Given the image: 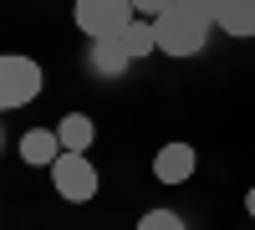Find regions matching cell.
Segmentation results:
<instances>
[{
    "label": "cell",
    "instance_id": "cell-3",
    "mask_svg": "<svg viewBox=\"0 0 255 230\" xmlns=\"http://www.w3.org/2000/svg\"><path fill=\"white\" fill-rule=\"evenodd\" d=\"M51 190L67 200V205H87V200L97 195V169H92V159L61 149V159L51 164Z\"/></svg>",
    "mask_w": 255,
    "mask_h": 230
},
{
    "label": "cell",
    "instance_id": "cell-13",
    "mask_svg": "<svg viewBox=\"0 0 255 230\" xmlns=\"http://www.w3.org/2000/svg\"><path fill=\"white\" fill-rule=\"evenodd\" d=\"M245 215L255 220V184H250V190H245Z\"/></svg>",
    "mask_w": 255,
    "mask_h": 230
},
{
    "label": "cell",
    "instance_id": "cell-11",
    "mask_svg": "<svg viewBox=\"0 0 255 230\" xmlns=\"http://www.w3.org/2000/svg\"><path fill=\"white\" fill-rule=\"evenodd\" d=\"M138 230H184V220H179L174 210H148V215L138 220Z\"/></svg>",
    "mask_w": 255,
    "mask_h": 230
},
{
    "label": "cell",
    "instance_id": "cell-8",
    "mask_svg": "<svg viewBox=\"0 0 255 230\" xmlns=\"http://www.w3.org/2000/svg\"><path fill=\"white\" fill-rule=\"evenodd\" d=\"M118 46L128 51V56H148V51H158V36H153V20H148V15H133V20H128V26L118 31Z\"/></svg>",
    "mask_w": 255,
    "mask_h": 230
},
{
    "label": "cell",
    "instance_id": "cell-7",
    "mask_svg": "<svg viewBox=\"0 0 255 230\" xmlns=\"http://www.w3.org/2000/svg\"><path fill=\"white\" fill-rule=\"evenodd\" d=\"M20 159L36 164V169H51V164L61 159V138H56V128H31L26 138H20Z\"/></svg>",
    "mask_w": 255,
    "mask_h": 230
},
{
    "label": "cell",
    "instance_id": "cell-9",
    "mask_svg": "<svg viewBox=\"0 0 255 230\" xmlns=\"http://www.w3.org/2000/svg\"><path fill=\"white\" fill-rule=\"evenodd\" d=\"M128 61H133V56H128V51L118 46V36H102V41H92V67H97L102 77H123V72H128Z\"/></svg>",
    "mask_w": 255,
    "mask_h": 230
},
{
    "label": "cell",
    "instance_id": "cell-2",
    "mask_svg": "<svg viewBox=\"0 0 255 230\" xmlns=\"http://www.w3.org/2000/svg\"><path fill=\"white\" fill-rule=\"evenodd\" d=\"M41 61L31 56H15V51H0V113L10 108H26V102L41 97Z\"/></svg>",
    "mask_w": 255,
    "mask_h": 230
},
{
    "label": "cell",
    "instance_id": "cell-12",
    "mask_svg": "<svg viewBox=\"0 0 255 230\" xmlns=\"http://www.w3.org/2000/svg\"><path fill=\"white\" fill-rule=\"evenodd\" d=\"M168 5H174V0H133V10H138V15H148V20H153V15H163Z\"/></svg>",
    "mask_w": 255,
    "mask_h": 230
},
{
    "label": "cell",
    "instance_id": "cell-1",
    "mask_svg": "<svg viewBox=\"0 0 255 230\" xmlns=\"http://www.w3.org/2000/svg\"><path fill=\"white\" fill-rule=\"evenodd\" d=\"M209 31H215V15L199 10V5H184V0H174L163 15H153V36H158V51L163 56H194L204 51Z\"/></svg>",
    "mask_w": 255,
    "mask_h": 230
},
{
    "label": "cell",
    "instance_id": "cell-10",
    "mask_svg": "<svg viewBox=\"0 0 255 230\" xmlns=\"http://www.w3.org/2000/svg\"><path fill=\"white\" fill-rule=\"evenodd\" d=\"M56 138H61V149H67V154H87V143H92V118H87V113H67V118H61V128H56Z\"/></svg>",
    "mask_w": 255,
    "mask_h": 230
},
{
    "label": "cell",
    "instance_id": "cell-5",
    "mask_svg": "<svg viewBox=\"0 0 255 230\" xmlns=\"http://www.w3.org/2000/svg\"><path fill=\"white\" fill-rule=\"evenodd\" d=\"M194 169H199L194 143H163V149L153 154V179H158V184H184Z\"/></svg>",
    "mask_w": 255,
    "mask_h": 230
},
{
    "label": "cell",
    "instance_id": "cell-14",
    "mask_svg": "<svg viewBox=\"0 0 255 230\" xmlns=\"http://www.w3.org/2000/svg\"><path fill=\"white\" fill-rule=\"evenodd\" d=\"M184 5H199V10H215V0H184Z\"/></svg>",
    "mask_w": 255,
    "mask_h": 230
},
{
    "label": "cell",
    "instance_id": "cell-6",
    "mask_svg": "<svg viewBox=\"0 0 255 230\" xmlns=\"http://www.w3.org/2000/svg\"><path fill=\"white\" fill-rule=\"evenodd\" d=\"M215 26L225 31V36H255V0H215Z\"/></svg>",
    "mask_w": 255,
    "mask_h": 230
},
{
    "label": "cell",
    "instance_id": "cell-4",
    "mask_svg": "<svg viewBox=\"0 0 255 230\" xmlns=\"http://www.w3.org/2000/svg\"><path fill=\"white\" fill-rule=\"evenodd\" d=\"M72 15H77L82 36L102 41V36H118L138 10H133V0H77V10H72Z\"/></svg>",
    "mask_w": 255,
    "mask_h": 230
},
{
    "label": "cell",
    "instance_id": "cell-15",
    "mask_svg": "<svg viewBox=\"0 0 255 230\" xmlns=\"http://www.w3.org/2000/svg\"><path fill=\"white\" fill-rule=\"evenodd\" d=\"M0 149H5V133H0Z\"/></svg>",
    "mask_w": 255,
    "mask_h": 230
}]
</instances>
